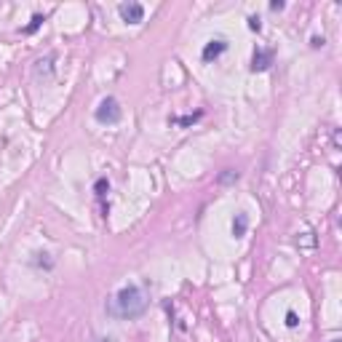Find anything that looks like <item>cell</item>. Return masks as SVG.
I'll return each instance as SVG.
<instances>
[{
  "label": "cell",
  "mask_w": 342,
  "mask_h": 342,
  "mask_svg": "<svg viewBox=\"0 0 342 342\" xmlns=\"http://www.w3.org/2000/svg\"><path fill=\"white\" fill-rule=\"evenodd\" d=\"M147 305H150V300H147V291L142 286H123L110 300L107 313L112 318H121V321H134V318L145 315Z\"/></svg>",
  "instance_id": "obj_1"
},
{
  "label": "cell",
  "mask_w": 342,
  "mask_h": 342,
  "mask_svg": "<svg viewBox=\"0 0 342 342\" xmlns=\"http://www.w3.org/2000/svg\"><path fill=\"white\" fill-rule=\"evenodd\" d=\"M94 118H97L99 123H107V126L110 123H118V121H121V104H118V99L115 97L102 99L97 112H94Z\"/></svg>",
  "instance_id": "obj_2"
},
{
  "label": "cell",
  "mask_w": 342,
  "mask_h": 342,
  "mask_svg": "<svg viewBox=\"0 0 342 342\" xmlns=\"http://www.w3.org/2000/svg\"><path fill=\"white\" fill-rule=\"evenodd\" d=\"M118 14H121V19L126 21V25H139V21L145 19V6H139V3H121V6H118Z\"/></svg>",
  "instance_id": "obj_3"
},
{
  "label": "cell",
  "mask_w": 342,
  "mask_h": 342,
  "mask_svg": "<svg viewBox=\"0 0 342 342\" xmlns=\"http://www.w3.org/2000/svg\"><path fill=\"white\" fill-rule=\"evenodd\" d=\"M273 64V51L270 49H257L254 51V59H252V70L254 73H265Z\"/></svg>",
  "instance_id": "obj_4"
},
{
  "label": "cell",
  "mask_w": 342,
  "mask_h": 342,
  "mask_svg": "<svg viewBox=\"0 0 342 342\" xmlns=\"http://www.w3.org/2000/svg\"><path fill=\"white\" fill-rule=\"evenodd\" d=\"M54 62H56V56H54V54L40 56L38 62H35V67H32L35 78H51V75H54Z\"/></svg>",
  "instance_id": "obj_5"
},
{
  "label": "cell",
  "mask_w": 342,
  "mask_h": 342,
  "mask_svg": "<svg viewBox=\"0 0 342 342\" xmlns=\"http://www.w3.org/2000/svg\"><path fill=\"white\" fill-rule=\"evenodd\" d=\"M227 51V40H222V38H217V40H209L206 45H203V62H211V59H217V56H222Z\"/></svg>",
  "instance_id": "obj_6"
},
{
  "label": "cell",
  "mask_w": 342,
  "mask_h": 342,
  "mask_svg": "<svg viewBox=\"0 0 342 342\" xmlns=\"http://www.w3.org/2000/svg\"><path fill=\"white\" fill-rule=\"evenodd\" d=\"M246 230H249V217H246L243 211H238L235 219H233V235H235V238H243Z\"/></svg>",
  "instance_id": "obj_7"
},
{
  "label": "cell",
  "mask_w": 342,
  "mask_h": 342,
  "mask_svg": "<svg viewBox=\"0 0 342 342\" xmlns=\"http://www.w3.org/2000/svg\"><path fill=\"white\" fill-rule=\"evenodd\" d=\"M110 190V182H107V176H99L97 185H94V193H97V198H104Z\"/></svg>",
  "instance_id": "obj_8"
},
{
  "label": "cell",
  "mask_w": 342,
  "mask_h": 342,
  "mask_svg": "<svg viewBox=\"0 0 342 342\" xmlns=\"http://www.w3.org/2000/svg\"><path fill=\"white\" fill-rule=\"evenodd\" d=\"M217 182L219 185H230V182H238V171H233V169H225L219 176H217Z\"/></svg>",
  "instance_id": "obj_9"
},
{
  "label": "cell",
  "mask_w": 342,
  "mask_h": 342,
  "mask_svg": "<svg viewBox=\"0 0 342 342\" xmlns=\"http://www.w3.org/2000/svg\"><path fill=\"white\" fill-rule=\"evenodd\" d=\"M40 21H43V16H40V14H35L32 21H30V27H25V32H35V30L40 27Z\"/></svg>",
  "instance_id": "obj_10"
},
{
  "label": "cell",
  "mask_w": 342,
  "mask_h": 342,
  "mask_svg": "<svg viewBox=\"0 0 342 342\" xmlns=\"http://www.w3.org/2000/svg\"><path fill=\"white\" fill-rule=\"evenodd\" d=\"M297 324H300V318H297V313H294V310H289V313H286V326H289V329H294V326H297Z\"/></svg>",
  "instance_id": "obj_11"
},
{
  "label": "cell",
  "mask_w": 342,
  "mask_h": 342,
  "mask_svg": "<svg viewBox=\"0 0 342 342\" xmlns=\"http://www.w3.org/2000/svg\"><path fill=\"white\" fill-rule=\"evenodd\" d=\"M249 30H254V32L262 30V21H259V16H249Z\"/></svg>",
  "instance_id": "obj_12"
},
{
  "label": "cell",
  "mask_w": 342,
  "mask_h": 342,
  "mask_svg": "<svg viewBox=\"0 0 342 342\" xmlns=\"http://www.w3.org/2000/svg\"><path fill=\"white\" fill-rule=\"evenodd\" d=\"M195 118H200V112H198V115H187V118H179V121H176V123H179V126H190V123L195 121Z\"/></svg>",
  "instance_id": "obj_13"
},
{
  "label": "cell",
  "mask_w": 342,
  "mask_h": 342,
  "mask_svg": "<svg viewBox=\"0 0 342 342\" xmlns=\"http://www.w3.org/2000/svg\"><path fill=\"white\" fill-rule=\"evenodd\" d=\"M324 43H326L324 38H313V43H310V45H313V49H321V45H324Z\"/></svg>",
  "instance_id": "obj_14"
},
{
  "label": "cell",
  "mask_w": 342,
  "mask_h": 342,
  "mask_svg": "<svg viewBox=\"0 0 342 342\" xmlns=\"http://www.w3.org/2000/svg\"><path fill=\"white\" fill-rule=\"evenodd\" d=\"M270 8H273V11H284V3L278 0V3H270Z\"/></svg>",
  "instance_id": "obj_15"
},
{
  "label": "cell",
  "mask_w": 342,
  "mask_h": 342,
  "mask_svg": "<svg viewBox=\"0 0 342 342\" xmlns=\"http://www.w3.org/2000/svg\"><path fill=\"white\" fill-rule=\"evenodd\" d=\"M332 342H339V339H332Z\"/></svg>",
  "instance_id": "obj_16"
}]
</instances>
